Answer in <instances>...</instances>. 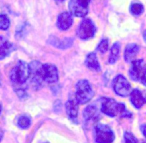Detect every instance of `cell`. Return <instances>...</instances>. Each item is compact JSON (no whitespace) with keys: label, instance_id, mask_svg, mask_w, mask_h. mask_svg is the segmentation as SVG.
Returning <instances> with one entry per match:
<instances>
[{"label":"cell","instance_id":"obj_21","mask_svg":"<svg viewBox=\"0 0 146 143\" xmlns=\"http://www.w3.org/2000/svg\"><path fill=\"white\" fill-rule=\"evenodd\" d=\"M30 123H31V119L29 118L27 115H22V116H20L18 118V120H17V124H18V126L20 127V128H28L29 126H30Z\"/></svg>","mask_w":146,"mask_h":143},{"label":"cell","instance_id":"obj_9","mask_svg":"<svg viewBox=\"0 0 146 143\" xmlns=\"http://www.w3.org/2000/svg\"><path fill=\"white\" fill-rule=\"evenodd\" d=\"M42 76L44 82L48 84L56 83L58 81V70L52 64H42Z\"/></svg>","mask_w":146,"mask_h":143},{"label":"cell","instance_id":"obj_7","mask_svg":"<svg viewBox=\"0 0 146 143\" xmlns=\"http://www.w3.org/2000/svg\"><path fill=\"white\" fill-rule=\"evenodd\" d=\"M91 0H70L69 10L76 17H85L88 13V5Z\"/></svg>","mask_w":146,"mask_h":143},{"label":"cell","instance_id":"obj_32","mask_svg":"<svg viewBox=\"0 0 146 143\" xmlns=\"http://www.w3.org/2000/svg\"><path fill=\"white\" fill-rule=\"evenodd\" d=\"M143 143H146V142H143Z\"/></svg>","mask_w":146,"mask_h":143},{"label":"cell","instance_id":"obj_18","mask_svg":"<svg viewBox=\"0 0 146 143\" xmlns=\"http://www.w3.org/2000/svg\"><path fill=\"white\" fill-rule=\"evenodd\" d=\"M85 64L89 69L94 70V71H97V72H99L100 69H101L100 68L99 62H98V59H97V57H96V54L94 52L89 53V54L86 56Z\"/></svg>","mask_w":146,"mask_h":143},{"label":"cell","instance_id":"obj_17","mask_svg":"<svg viewBox=\"0 0 146 143\" xmlns=\"http://www.w3.org/2000/svg\"><path fill=\"white\" fill-rule=\"evenodd\" d=\"M12 44L5 37L0 36V60L4 59L6 56L10 54L12 50Z\"/></svg>","mask_w":146,"mask_h":143},{"label":"cell","instance_id":"obj_31","mask_svg":"<svg viewBox=\"0 0 146 143\" xmlns=\"http://www.w3.org/2000/svg\"><path fill=\"white\" fill-rule=\"evenodd\" d=\"M1 110H2V106H1V104H0V113H1Z\"/></svg>","mask_w":146,"mask_h":143},{"label":"cell","instance_id":"obj_3","mask_svg":"<svg viewBox=\"0 0 146 143\" xmlns=\"http://www.w3.org/2000/svg\"><path fill=\"white\" fill-rule=\"evenodd\" d=\"M93 89L87 80H79L76 83L75 99L78 104H85L93 97Z\"/></svg>","mask_w":146,"mask_h":143},{"label":"cell","instance_id":"obj_11","mask_svg":"<svg viewBox=\"0 0 146 143\" xmlns=\"http://www.w3.org/2000/svg\"><path fill=\"white\" fill-rule=\"evenodd\" d=\"M65 109L68 117L73 121L77 123V116H78V102L76 99H69L65 104Z\"/></svg>","mask_w":146,"mask_h":143},{"label":"cell","instance_id":"obj_5","mask_svg":"<svg viewBox=\"0 0 146 143\" xmlns=\"http://www.w3.org/2000/svg\"><path fill=\"white\" fill-rule=\"evenodd\" d=\"M114 92L121 97H126L131 93V85L123 75H117L112 82Z\"/></svg>","mask_w":146,"mask_h":143},{"label":"cell","instance_id":"obj_10","mask_svg":"<svg viewBox=\"0 0 146 143\" xmlns=\"http://www.w3.org/2000/svg\"><path fill=\"white\" fill-rule=\"evenodd\" d=\"M143 71H144V61L142 59L132 61L131 67L129 69V76L132 80L139 81L141 79Z\"/></svg>","mask_w":146,"mask_h":143},{"label":"cell","instance_id":"obj_16","mask_svg":"<svg viewBox=\"0 0 146 143\" xmlns=\"http://www.w3.org/2000/svg\"><path fill=\"white\" fill-rule=\"evenodd\" d=\"M139 52V46L135 43H130L126 46L124 51V59L126 62H132L135 59L136 55Z\"/></svg>","mask_w":146,"mask_h":143},{"label":"cell","instance_id":"obj_13","mask_svg":"<svg viewBox=\"0 0 146 143\" xmlns=\"http://www.w3.org/2000/svg\"><path fill=\"white\" fill-rule=\"evenodd\" d=\"M84 121L86 123H94L99 119V112L95 105H89L85 108L83 113Z\"/></svg>","mask_w":146,"mask_h":143},{"label":"cell","instance_id":"obj_23","mask_svg":"<svg viewBox=\"0 0 146 143\" xmlns=\"http://www.w3.org/2000/svg\"><path fill=\"white\" fill-rule=\"evenodd\" d=\"M107 50H108V40L107 39H102L97 46V51L103 54Z\"/></svg>","mask_w":146,"mask_h":143},{"label":"cell","instance_id":"obj_25","mask_svg":"<svg viewBox=\"0 0 146 143\" xmlns=\"http://www.w3.org/2000/svg\"><path fill=\"white\" fill-rule=\"evenodd\" d=\"M140 81L142 82V84L145 85L146 86V69H144L143 73H142V76H141V79H140Z\"/></svg>","mask_w":146,"mask_h":143},{"label":"cell","instance_id":"obj_12","mask_svg":"<svg viewBox=\"0 0 146 143\" xmlns=\"http://www.w3.org/2000/svg\"><path fill=\"white\" fill-rule=\"evenodd\" d=\"M73 23L72 14L68 12H63L57 18L56 25L60 30H67L71 27Z\"/></svg>","mask_w":146,"mask_h":143},{"label":"cell","instance_id":"obj_14","mask_svg":"<svg viewBox=\"0 0 146 143\" xmlns=\"http://www.w3.org/2000/svg\"><path fill=\"white\" fill-rule=\"evenodd\" d=\"M49 44L57 47L59 49H67L72 45L73 39L72 38H64V39H58L55 36H50L47 40Z\"/></svg>","mask_w":146,"mask_h":143},{"label":"cell","instance_id":"obj_4","mask_svg":"<svg viewBox=\"0 0 146 143\" xmlns=\"http://www.w3.org/2000/svg\"><path fill=\"white\" fill-rule=\"evenodd\" d=\"M30 68V85L33 86L35 89H38L42 86L44 79L42 76V64L38 61H32L29 64Z\"/></svg>","mask_w":146,"mask_h":143},{"label":"cell","instance_id":"obj_8","mask_svg":"<svg viewBox=\"0 0 146 143\" xmlns=\"http://www.w3.org/2000/svg\"><path fill=\"white\" fill-rule=\"evenodd\" d=\"M95 25L90 19L86 18L82 20V22L79 24L77 29V35L82 40H87L95 35Z\"/></svg>","mask_w":146,"mask_h":143},{"label":"cell","instance_id":"obj_20","mask_svg":"<svg viewBox=\"0 0 146 143\" xmlns=\"http://www.w3.org/2000/svg\"><path fill=\"white\" fill-rule=\"evenodd\" d=\"M143 10H144V7L140 2H133L130 5V12H131L134 16L140 15L143 12Z\"/></svg>","mask_w":146,"mask_h":143},{"label":"cell","instance_id":"obj_30","mask_svg":"<svg viewBox=\"0 0 146 143\" xmlns=\"http://www.w3.org/2000/svg\"><path fill=\"white\" fill-rule=\"evenodd\" d=\"M143 37H144V39H145V41H146V31L144 32V34H143Z\"/></svg>","mask_w":146,"mask_h":143},{"label":"cell","instance_id":"obj_1","mask_svg":"<svg viewBox=\"0 0 146 143\" xmlns=\"http://www.w3.org/2000/svg\"><path fill=\"white\" fill-rule=\"evenodd\" d=\"M101 111L104 114L110 117H115L118 115L121 116H127L131 115L126 110V107L123 103H119L112 98H103L101 103Z\"/></svg>","mask_w":146,"mask_h":143},{"label":"cell","instance_id":"obj_15","mask_svg":"<svg viewBox=\"0 0 146 143\" xmlns=\"http://www.w3.org/2000/svg\"><path fill=\"white\" fill-rule=\"evenodd\" d=\"M130 101H131L132 105L137 109L141 108L144 103H145L144 96L139 89H133L131 91V93H130Z\"/></svg>","mask_w":146,"mask_h":143},{"label":"cell","instance_id":"obj_2","mask_svg":"<svg viewBox=\"0 0 146 143\" xmlns=\"http://www.w3.org/2000/svg\"><path fill=\"white\" fill-rule=\"evenodd\" d=\"M30 76V68L29 64H27L24 61H18L13 70L11 71L10 78L14 86H21L26 82Z\"/></svg>","mask_w":146,"mask_h":143},{"label":"cell","instance_id":"obj_26","mask_svg":"<svg viewBox=\"0 0 146 143\" xmlns=\"http://www.w3.org/2000/svg\"><path fill=\"white\" fill-rule=\"evenodd\" d=\"M141 132H142V134L144 135V137L146 138V124H144L141 126Z\"/></svg>","mask_w":146,"mask_h":143},{"label":"cell","instance_id":"obj_28","mask_svg":"<svg viewBox=\"0 0 146 143\" xmlns=\"http://www.w3.org/2000/svg\"><path fill=\"white\" fill-rule=\"evenodd\" d=\"M55 1H56L57 3H62V2H64L65 0H55Z\"/></svg>","mask_w":146,"mask_h":143},{"label":"cell","instance_id":"obj_22","mask_svg":"<svg viewBox=\"0 0 146 143\" xmlns=\"http://www.w3.org/2000/svg\"><path fill=\"white\" fill-rule=\"evenodd\" d=\"M10 26V20L4 14H0V30H7Z\"/></svg>","mask_w":146,"mask_h":143},{"label":"cell","instance_id":"obj_27","mask_svg":"<svg viewBox=\"0 0 146 143\" xmlns=\"http://www.w3.org/2000/svg\"><path fill=\"white\" fill-rule=\"evenodd\" d=\"M2 137H3V131L1 130V128H0V142H1V140H2Z\"/></svg>","mask_w":146,"mask_h":143},{"label":"cell","instance_id":"obj_19","mask_svg":"<svg viewBox=\"0 0 146 143\" xmlns=\"http://www.w3.org/2000/svg\"><path fill=\"white\" fill-rule=\"evenodd\" d=\"M119 53H120V44L118 42H116V43H114L111 47V50H110V56H109V60H108V62H109L110 64H114V63L118 60Z\"/></svg>","mask_w":146,"mask_h":143},{"label":"cell","instance_id":"obj_6","mask_svg":"<svg viewBox=\"0 0 146 143\" xmlns=\"http://www.w3.org/2000/svg\"><path fill=\"white\" fill-rule=\"evenodd\" d=\"M114 138V133L109 126L105 124H98L95 127L96 143H112Z\"/></svg>","mask_w":146,"mask_h":143},{"label":"cell","instance_id":"obj_24","mask_svg":"<svg viewBox=\"0 0 146 143\" xmlns=\"http://www.w3.org/2000/svg\"><path fill=\"white\" fill-rule=\"evenodd\" d=\"M124 143H139V141L132 133L125 132V134H124Z\"/></svg>","mask_w":146,"mask_h":143},{"label":"cell","instance_id":"obj_29","mask_svg":"<svg viewBox=\"0 0 146 143\" xmlns=\"http://www.w3.org/2000/svg\"><path fill=\"white\" fill-rule=\"evenodd\" d=\"M143 96H144V99H145V102H146V90L144 91V94H143Z\"/></svg>","mask_w":146,"mask_h":143}]
</instances>
